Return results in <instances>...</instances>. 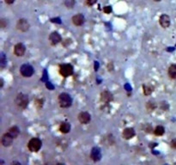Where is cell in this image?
<instances>
[{"instance_id":"obj_27","label":"cell","mask_w":176,"mask_h":165,"mask_svg":"<svg viewBox=\"0 0 176 165\" xmlns=\"http://www.w3.org/2000/svg\"><path fill=\"white\" fill-rule=\"evenodd\" d=\"M5 1L6 4H8V5H11V4H13V3L15 2V0H5Z\"/></svg>"},{"instance_id":"obj_28","label":"cell","mask_w":176,"mask_h":165,"mask_svg":"<svg viewBox=\"0 0 176 165\" xmlns=\"http://www.w3.org/2000/svg\"><path fill=\"white\" fill-rule=\"evenodd\" d=\"M154 1H156V2H159V1H161V0H154Z\"/></svg>"},{"instance_id":"obj_6","label":"cell","mask_w":176,"mask_h":165,"mask_svg":"<svg viewBox=\"0 0 176 165\" xmlns=\"http://www.w3.org/2000/svg\"><path fill=\"white\" fill-rule=\"evenodd\" d=\"M29 23L28 22V20L26 19H20L18 22H17V24H16V28L18 30L20 31H22V32H26L29 29Z\"/></svg>"},{"instance_id":"obj_10","label":"cell","mask_w":176,"mask_h":165,"mask_svg":"<svg viewBox=\"0 0 176 165\" xmlns=\"http://www.w3.org/2000/svg\"><path fill=\"white\" fill-rule=\"evenodd\" d=\"M25 46H24V45L23 44H22V43H18V44H16V46H15V47H14V52H15V54L16 55L17 57H20V56H22V55L24 54V52H25Z\"/></svg>"},{"instance_id":"obj_2","label":"cell","mask_w":176,"mask_h":165,"mask_svg":"<svg viewBox=\"0 0 176 165\" xmlns=\"http://www.w3.org/2000/svg\"><path fill=\"white\" fill-rule=\"evenodd\" d=\"M41 141L37 138H33L28 144V148L32 152H37L41 148Z\"/></svg>"},{"instance_id":"obj_16","label":"cell","mask_w":176,"mask_h":165,"mask_svg":"<svg viewBox=\"0 0 176 165\" xmlns=\"http://www.w3.org/2000/svg\"><path fill=\"white\" fill-rule=\"evenodd\" d=\"M59 131L63 133H68L71 131V125L68 122L61 123V125L59 127Z\"/></svg>"},{"instance_id":"obj_17","label":"cell","mask_w":176,"mask_h":165,"mask_svg":"<svg viewBox=\"0 0 176 165\" xmlns=\"http://www.w3.org/2000/svg\"><path fill=\"white\" fill-rule=\"evenodd\" d=\"M168 76L173 78V79H176V65H171L168 68Z\"/></svg>"},{"instance_id":"obj_3","label":"cell","mask_w":176,"mask_h":165,"mask_svg":"<svg viewBox=\"0 0 176 165\" xmlns=\"http://www.w3.org/2000/svg\"><path fill=\"white\" fill-rule=\"evenodd\" d=\"M16 105L21 108H26L28 104V95L24 94H19L16 98Z\"/></svg>"},{"instance_id":"obj_18","label":"cell","mask_w":176,"mask_h":165,"mask_svg":"<svg viewBox=\"0 0 176 165\" xmlns=\"http://www.w3.org/2000/svg\"><path fill=\"white\" fill-rule=\"evenodd\" d=\"M14 138H16L18 135H19V133H20V131H19V129H18V127H11L10 130H9V132H8Z\"/></svg>"},{"instance_id":"obj_11","label":"cell","mask_w":176,"mask_h":165,"mask_svg":"<svg viewBox=\"0 0 176 165\" xmlns=\"http://www.w3.org/2000/svg\"><path fill=\"white\" fill-rule=\"evenodd\" d=\"M122 136L125 139H131V138H133L135 136V131L133 128H131V127L125 128L123 131Z\"/></svg>"},{"instance_id":"obj_22","label":"cell","mask_w":176,"mask_h":165,"mask_svg":"<svg viewBox=\"0 0 176 165\" xmlns=\"http://www.w3.org/2000/svg\"><path fill=\"white\" fill-rule=\"evenodd\" d=\"M75 5V0H65V5L68 8H72Z\"/></svg>"},{"instance_id":"obj_24","label":"cell","mask_w":176,"mask_h":165,"mask_svg":"<svg viewBox=\"0 0 176 165\" xmlns=\"http://www.w3.org/2000/svg\"><path fill=\"white\" fill-rule=\"evenodd\" d=\"M103 11H104L106 14H110V13L112 12V7H111V6H106V7H104Z\"/></svg>"},{"instance_id":"obj_23","label":"cell","mask_w":176,"mask_h":165,"mask_svg":"<svg viewBox=\"0 0 176 165\" xmlns=\"http://www.w3.org/2000/svg\"><path fill=\"white\" fill-rule=\"evenodd\" d=\"M147 108H148L149 111H152V110L155 108L154 103H152V102H148V103H147Z\"/></svg>"},{"instance_id":"obj_26","label":"cell","mask_w":176,"mask_h":165,"mask_svg":"<svg viewBox=\"0 0 176 165\" xmlns=\"http://www.w3.org/2000/svg\"><path fill=\"white\" fill-rule=\"evenodd\" d=\"M170 145L172 148L176 149V138H173L171 142H170Z\"/></svg>"},{"instance_id":"obj_5","label":"cell","mask_w":176,"mask_h":165,"mask_svg":"<svg viewBox=\"0 0 176 165\" xmlns=\"http://www.w3.org/2000/svg\"><path fill=\"white\" fill-rule=\"evenodd\" d=\"M20 72L24 78H30L34 74V68L28 64H24L20 68Z\"/></svg>"},{"instance_id":"obj_19","label":"cell","mask_w":176,"mask_h":165,"mask_svg":"<svg viewBox=\"0 0 176 165\" xmlns=\"http://www.w3.org/2000/svg\"><path fill=\"white\" fill-rule=\"evenodd\" d=\"M154 133H155V134H156V136H161V135L164 134V133H165V129H164L163 127H161V126H158V127H156V129L154 130Z\"/></svg>"},{"instance_id":"obj_15","label":"cell","mask_w":176,"mask_h":165,"mask_svg":"<svg viewBox=\"0 0 176 165\" xmlns=\"http://www.w3.org/2000/svg\"><path fill=\"white\" fill-rule=\"evenodd\" d=\"M102 157V154H101V151L98 148H94L91 151V158L94 160V161H99Z\"/></svg>"},{"instance_id":"obj_7","label":"cell","mask_w":176,"mask_h":165,"mask_svg":"<svg viewBox=\"0 0 176 165\" xmlns=\"http://www.w3.org/2000/svg\"><path fill=\"white\" fill-rule=\"evenodd\" d=\"M13 139L14 138L9 133H5L2 136V138H1V143L2 144L5 146V147H8V146H11L13 143Z\"/></svg>"},{"instance_id":"obj_8","label":"cell","mask_w":176,"mask_h":165,"mask_svg":"<svg viewBox=\"0 0 176 165\" xmlns=\"http://www.w3.org/2000/svg\"><path fill=\"white\" fill-rule=\"evenodd\" d=\"M91 120V116L89 113L87 112H81L78 115V121L82 124H88Z\"/></svg>"},{"instance_id":"obj_25","label":"cell","mask_w":176,"mask_h":165,"mask_svg":"<svg viewBox=\"0 0 176 165\" xmlns=\"http://www.w3.org/2000/svg\"><path fill=\"white\" fill-rule=\"evenodd\" d=\"M86 2H87V5H88L92 6V5H94L95 4H96L97 0H86Z\"/></svg>"},{"instance_id":"obj_4","label":"cell","mask_w":176,"mask_h":165,"mask_svg":"<svg viewBox=\"0 0 176 165\" xmlns=\"http://www.w3.org/2000/svg\"><path fill=\"white\" fill-rule=\"evenodd\" d=\"M59 73H60V75H62L65 78L72 75V73H73V67H72V66L70 65V64H65V65L60 66V67H59Z\"/></svg>"},{"instance_id":"obj_9","label":"cell","mask_w":176,"mask_h":165,"mask_svg":"<svg viewBox=\"0 0 176 165\" xmlns=\"http://www.w3.org/2000/svg\"><path fill=\"white\" fill-rule=\"evenodd\" d=\"M159 23L161 24V26L164 28H168L169 25H170V17L166 15V14H163L159 18Z\"/></svg>"},{"instance_id":"obj_21","label":"cell","mask_w":176,"mask_h":165,"mask_svg":"<svg viewBox=\"0 0 176 165\" xmlns=\"http://www.w3.org/2000/svg\"><path fill=\"white\" fill-rule=\"evenodd\" d=\"M6 62H7V60H6V59H5V54L2 53V55H1V59H0V64H1V67H5V65H6Z\"/></svg>"},{"instance_id":"obj_20","label":"cell","mask_w":176,"mask_h":165,"mask_svg":"<svg viewBox=\"0 0 176 165\" xmlns=\"http://www.w3.org/2000/svg\"><path fill=\"white\" fill-rule=\"evenodd\" d=\"M144 94L145 95H150L153 92V88L150 85H144Z\"/></svg>"},{"instance_id":"obj_1","label":"cell","mask_w":176,"mask_h":165,"mask_svg":"<svg viewBox=\"0 0 176 165\" xmlns=\"http://www.w3.org/2000/svg\"><path fill=\"white\" fill-rule=\"evenodd\" d=\"M72 100L69 94L62 93L59 95V103L61 107H69L71 105Z\"/></svg>"},{"instance_id":"obj_14","label":"cell","mask_w":176,"mask_h":165,"mask_svg":"<svg viewBox=\"0 0 176 165\" xmlns=\"http://www.w3.org/2000/svg\"><path fill=\"white\" fill-rule=\"evenodd\" d=\"M72 23L76 26H81L84 23V17L82 14H77L72 17Z\"/></svg>"},{"instance_id":"obj_13","label":"cell","mask_w":176,"mask_h":165,"mask_svg":"<svg viewBox=\"0 0 176 165\" xmlns=\"http://www.w3.org/2000/svg\"><path fill=\"white\" fill-rule=\"evenodd\" d=\"M113 94L107 90L103 91L101 95V100L103 102H110L111 101H113Z\"/></svg>"},{"instance_id":"obj_12","label":"cell","mask_w":176,"mask_h":165,"mask_svg":"<svg viewBox=\"0 0 176 165\" xmlns=\"http://www.w3.org/2000/svg\"><path fill=\"white\" fill-rule=\"evenodd\" d=\"M49 40H50V41L53 45H56V44H58L61 41L62 38H61L60 34L58 32H53L49 36Z\"/></svg>"}]
</instances>
